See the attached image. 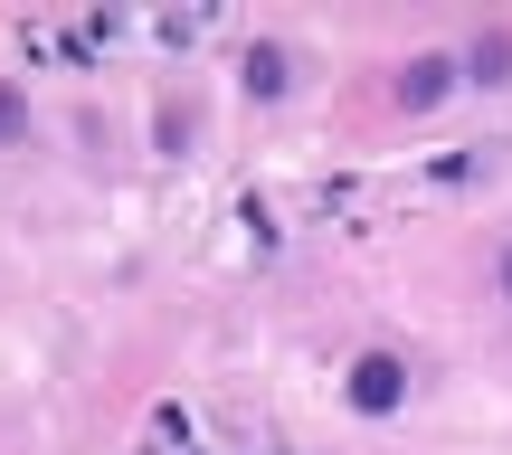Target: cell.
I'll return each instance as SVG.
<instances>
[{"instance_id": "obj_1", "label": "cell", "mask_w": 512, "mask_h": 455, "mask_svg": "<svg viewBox=\"0 0 512 455\" xmlns=\"http://www.w3.org/2000/svg\"><path fill=\"white\" fill-rule=\"evenodd\" d=\"M389 389H399V370H389V361H370V370H361V408H380Z\"/></svg>"}]
</instances>
